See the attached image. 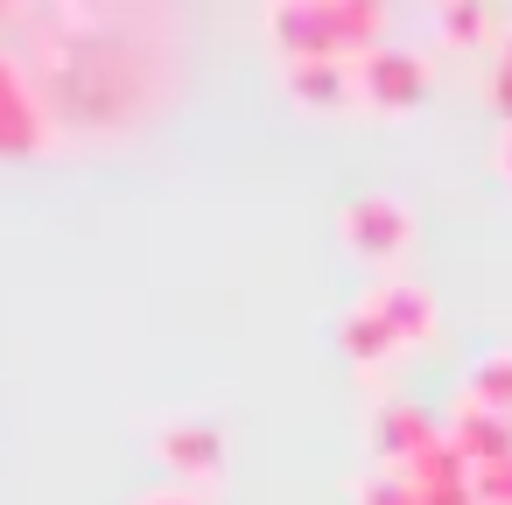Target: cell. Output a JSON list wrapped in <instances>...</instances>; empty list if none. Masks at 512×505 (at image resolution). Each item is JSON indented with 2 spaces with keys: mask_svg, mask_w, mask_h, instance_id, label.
<instances>
[{
  "mask_svg": "<svg viewBox=\"0 0 512 505\" xmlns=\"http://www.w3.org/2000/svg\"><path fill=\"white\" fill-rule=\"evenodd\" d=\"M470 491H477V505H512V463L470 470Z\"/></svg>",
  "mask_w": 512,
  "mask_h": 505,
  "instance_id": "13",
  "label": "cell"
},
{
  "mask_svg": "<svg viewBox=\"0 0 512 505\" xmlns=\"http://www.w3.org/2000/svg\"><path fill=\"white\" fill-rule=\"evenodd\" d=\"M155 456L169 470H183V477H218L225 470V435L211 421H176V428L155 435Z\"/></svg>",
  "mask_w": 512,
  "mask_h": 505,
  "instance_id": "5",
  "label": "cell"
},
{
  "mask_svg": "<svg viewBox=\"0 0 512 505\" xmlns=\"http://www.w3.org/2000/svg\"><path fill=\"white\" fill-rule=\"evenodd\" d=\"M141 505H197L190 491H155V498H141Z\"/></svg>",
  "mask_w": 512,
  "mask_h": 505,
  "instance_id": "16",
  "label": "cell"
},
{
  "mask_svg": "<svg viewBox=\"0 0 512 505\" xmlns=\"http://www.w3.org/2000/svg\"><path fill=\"white\" fill-rule=\"evenodd\" d=\"M442 36H449V43H477V36H484V8H449V15H442Z\"/></svg>",
  "mask_w": 512,
  "mask_h": 505,
  "instance_id": "14",
  "label": "cell"
},
{
  "mask_svg": "<svg viewBox=\"0 0 512 505\" xmlns=\"http://www.w3.org/2000/svg\"><path fill=\"white\" fill-rule=\"evenodd\" d=\"M400 477H407L421 498H428V491H463V484H470V456H463V449L449 442V428H442L428 449H414V456L400 463Z\"/></svg>",
  "mask_w": 512,
  "mask_h": 505,
  "instance_id": "10",
  "label": "cell"
},
{
  "mask_svg": "<svg viewBox=\"0 0 512 505\" xmlns=\"http://www.w3.org/2000/svg\"><path fill=\"white\" fill-rule=\"evenodd\" d=\"M442 428H435V414H421V407H407V400H386L379 414H372V449L379 456H393V463H407L414 449H428Z\"/></svg>",
  "mask_w": 512,
  "mask_h": 505,
  "instance_id": "8",
  "label": "cell"
},
{
  "mask_svg": "<svg viewBox=\"0 0 512 505\" xmlns=\"http://www.w3.org/2000/svg\"><path fill=\"white\" fill-rule=\"evenodd\" d=\"M288 99L309 113H344L358 99V85H351L344 57H309V64H288Z\"/></svg>",
  "mask_w": 512,
  "mask_h": 505,
  "instance_id": "6",
  "label": "cell"
},
{
  "mask_svg": "<svg viewBox=\"0 0 512 505\" xmlns=\"http://www.w3.org/2000/svg\"><path fill=\"white\" fill-rule=\"evenodd\" d=\"M491 106H498V113H512V43H505V57H498V78H491Z\"/></svg>",
  "mask_w": 512,
  "mask_h": 505,
  "instance_id": "15",
  "label": "cell"
},
{
  "mask_svg": "<svg viewBox=\"0 0 512 505\" xmlns=\"http://www.w3.org/2000/svg\"><path fill=\"white\" fill-rule=\"evenodd\" d=\"M449 442L470 456V470H491V463H512V414H491V407H470L449 421Z\"/></svg>",
  "mask_w": 512,
  "mask_h": 505,
  "instance_id": "7",
  "label": "cell"
},
{
  "mask_svg": "<svg viewBox=\"0 0 512 505\" xmlns=\"http://www.w3.org/2000/svg\"><path fill=\"white\" fill-rule=\"evenodd\" d=\"M0 22H8V8H0Z\"/></svg>",
  "mask_w": 512,
  "mask_h": 505,
  "instance_id": "18",
  "label": "cell"
},
{
  "mask_svg": "<svg viewBox=\"0 0 512 505\" xmlns=\"http://www.w3.org/2000/svg\"><path fill=\"white\" fill-rule=\"evenodd\" d=\"M337 232H344V246H351L358 260L386 267V260H400V253L414 246V211H407L400 197H386V190H365V197L344 204Z\"/></svg>",
  "mask_w": 512,
  "mask_h": 505,
  "instance_id": "1",
  "label": "cell"
},
{
  "mask_svg": "<svg viewBox=\"0 0 512 505\" xmlns=\"http://www.w3.org/2000/svg\"><path fill=\"white\" fill-rule=\"evenodd\" d=\"M365 302L393 323V337H400V344H421V337L435 330V302H428L414 281H379V288H365Z\"/></svg>",
  "mask_w": 512,
  "mask_h": 505,
  "instance_id": "9",
  "label": "cell"
},
{
  "mask_svg": "<svg viewBox=\"0 0 512 505\" xmlns=\"http://www.w3.org/2000/svg\"><path fill=\"white\" fill-rule=\"evenodd\" d=\"M498 169H505V176H512V141H505V162H498Z\"/></svg>",
  "mask_w": 512,
  "mask_h": 505,
  "instance_id": "17",
  "label": "cell"
},
{
  "mask_svg": "<svg viewBox=\"0 0 512 505\" xmlns=\"http://www.w3.org/2000/svg\"><path fill=\"white\" fill-rule=\"evenodd\" d=\"M337 344H344V358H351L358 372H379L386 358H400V351H407V344L393 337V323H386V316H379L365 295L344 309V323H337Z\"/></svg>",
  "mask_w": 512,
  "mask_h": 505,
  "instance_id": "4",
  "label": "cell"
},
{
  "mask_svg": "<svg viewBox=\"0 0 512 505\" xmlns=\"http://www.w3.org/2000/svg\"><path fill=\"white\" fill-rule=\"evenodd\" d=\"M358 505H421V491H414V484L393 470V477H372V484L358 491Z\"/></svg>",
  "mask_w": 512,
  "mask_h": 505,
  "instance_id": "12",
  "label": "cell"
},
{
  "mask_svg": "<svg viewBox=\"0 0 512 505\" xmlns=\"http://www.w3.org/2000/svg\"><path fill=\"white\" fill-rule=\"evenodd\" d=\"M351 85H358V106H372V113H407V106H421V92H428V64H421L414 50L379 43V50L358 57Z\"/></svg>",
  "mask_w": 512,
  "mask_h": 505,
  "instance_id": "2",
  "label": "cell"
},
{
  "mask_svg": "<svg viewBox=\"0 0 512 505\" xmlns=\"http://www.w3.org/2000/svg\"><path fill=\"white\" fill-rule=\"evenodd\" d=\"M267 36L281 43L288 64H309V57H337V29H330V0H281L267 15Z\"/></svg>",
  "mask_w": 512,
  "mask_h": 505,
  "instance_id": "3",
  "label": "cell"
},
{
  "mask_svg": "<svg viewBox=\"0 0 512 505\" xmlns=\"http://www.w3.org/2000/svg\"><path fill=\"white\" fill-rule=\"evenodd\" d=\"M463 400H470V407H491V414H512V344H498V351H484V358L470 365Z\"/></svg>",
  "mask_w": 512,
  "mask_h": 505,
  "instance_id": "11",
  "label": "cell"
}]
</instances>
